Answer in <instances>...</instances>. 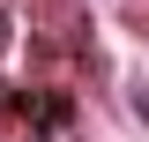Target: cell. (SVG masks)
<instances>
[{
    "instance_id": "cell-1",
    "label": "cell",
    "mask_w": 149,
    "mask_h": 142,
    "mask_svg": "<svg viewBox=\"0 0 149 142\" xmlns=\"http://www.w3.org/2000/svg\"><path fill=\"white\" fill-rule=\"evenodd\" d=\"M0 45H8V15H0Z\"/></svg>"
}]
</instances>
